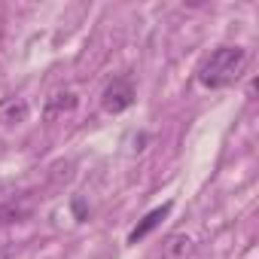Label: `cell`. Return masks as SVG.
I'll use <instances>...</instances> for the list:
<instances>
[{
	"instance_id": "6da1fadb",
	"label": "cell",
	"mask_w": 259,
	"mask_h": 259,
	"mask_svg": "<svg viewBox=\"0 0 259 259\" xmlns=\"http://www.w3.org/2000/svg\"><path fill=\"white\" fill-rule=\"evenodd\" d=\"M244 64H247V49L244 46H220V49H213L204 61H201V67H198V82L204 85V89H229L238 76H241V70H244Z\"/></svg>"
},
{
	"instance_id": "7a4b0ae2",
	"label": "cell",
	"mask_w": 259,
	"mask_h": 259,
	"mask_svg": "<svg viewBox=\"0 0 259 259\" xmlns=\"http://www.w3.org/2000/svg\"><path fill=\"white\" fill-rule=\"evenodd\" d=\"M135 98H138V92H135V82H132V76H116L113 82H107V89L101 92V107H104V113H125L128 107L135 104Z\"/></svg>"
},
{
	"instance_id": "3957f363",
	"label": "cell",
	"mask_w": 259,
	"mask_h": 259,
	"mask_svg": "<svg viewBox=\"0 0 259 259\" xmlns=\"http://www.w3.org/2000/svg\"><path fill=\"white\" fill-rule=\"evenodd\" d=\"M28 116H31V107L25 98H19V95L0 98V125H22V122H28Z\"/></svg>"
},
{
	"instance_id": "277c9868",
	"label": "cell",
	"mask_w": 259,
	"mask_h": 259,
	"mask_svg": "<svg viewBox=\"0 0 259 259\" xmlns=\"http://www.w3.org/2000/svg\"><path fill=\"white\" fill-rule=\"evenodd\" d=\"M171 207H174L171 201H165L162 207H153V210H150V213H147V217H144L135 229H132V232H128V244H138V241H144L153 229H159V226H162V220L171 213Z\"/></svg>"
},
{
	"instance_id": "5b68a950",
	"label": "cell",
	"mask_w": 259,
	"mask_h": 259,
	"mask_svg": "<svg viewBox=\"0 0 259 259\" xmlns=\"http://www.w3.org/2000/svg\"><path fill=\"white\" fill-rule=\"evenodd\" d=\"M31 213V204L25 201V198H10L7 204H0V226H4V223H22L25 217Z\"/></svg>"
},
{
	"instance_id": "8992f818",
	"label": "cell",
	"mask_w": 259,
	"mask_h": 259,
	"mask_svg": "<svg viewBox=\"0 0 259 259\" xmlns=\"http://www.w3.org/2000/svg\"><path fill=\"white\" fill-rule=\"evenodd\" d=\"M73 107H76V95H73V92H61V95H52V98L46 101L43 116H46V119H55L58 113H70Z\"/></svg>"
},
{
	"instance_id": "52a82bcc",
	"label": "cell",
	"mask_w": 259,
	"mask_h": 259,
	"mask_svg": "<svg viewBox=\"0 0 259 259\" xmlns=\"http://www.w3.org/2000/svg\"><path fill=\"white\" fill-rule=\"evenodd\" d=\"M189 250H192V241H189L186 235H171V238L165 241V247H162V256H165V259H186Z\"/></svg>"
},
{
	"instance_id": "ba28073f",
	"label": "cell",
	"mask_w": 259,
	"mask_h": 259,
	"mask_svg": "<svg viewBox=\"0 0 259 259\" xmlns=\"http://www.w3.org/2000/svg\"><path fill=\"white\" fill-rule=\"evenodd\" d=\"M73 210H76V217H79V220H85V207H82V201H79V198H73Z\"/></svg>"
}]
</instances>
